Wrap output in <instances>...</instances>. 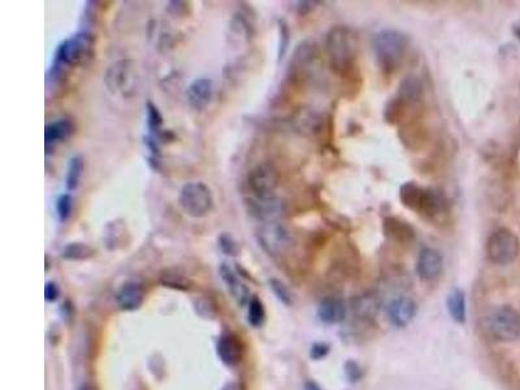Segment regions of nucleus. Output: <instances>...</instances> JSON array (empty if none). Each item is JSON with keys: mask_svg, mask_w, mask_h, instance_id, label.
I'll return each instance as SVG.
<instances>
[{"mask_svg": "<svg viewBox=\"0 0 520 390\" xmlns=\"http://www.w3.org/2000/svg\"><path fill=\"white\" fill-rule=\"evenodd\" d=\"M358 49V34L350 26H333L325 37V52L330 68L341 77L349 76L354 70Z\"/></svg>", "mask_w": 520, "mask_h": 390, "instance_id": "nucleus-1", "label": "nucleus"}, {"mask_svg": "<svg viewBox=\"0 0 520 390\" xmlns=\"http://www.w3.org/2000/svg\"><path fill=\"white\" fill-rule=\"evenodd\" d=\"M400 200L406 209L414 211L428 221L437 220L446 211L445 200L439 191L423 188L414 181L400 185Z\"/></svg>", "mask_w": 520, "mask_h": 390, "instance_id": "nucleus-2", "label": "nucleus"}, {"mask_svg": "<svg viewBox=\"0 0 520 390\" xmlns=\"http://www.w3.org/2000/svg\"><path fill=\"white\" fill-rule=\"evenodd\" d=\"M373 51L380 70L385 74H393L398 70L409 49L406 34L396 29H382L373 37Z\"/></svg>", "mask_w": 520, "mask_h": 390, "instance_id": "nucleus-3", "label": "nucleus"}, {"mask_svg": "<svg viewBox=\"0 0 520 390\" xmlns=\"http://www.w3.org/2000/svg\"><path fill=\"white\" fill-rule=\"evenodd\" d=\"M94 49V35L89 31H79L68 40L61 42L55 54V60L65 67H83L92 59Z\"/></svg>", "mask_w": 520, "mask_h": 390, "instance_id": "nucleus-4", "label": "nucleus"}, {"mask_svg": "<svg viewBox=\"0 0 520 390\" xmlns=\"http://www.w3.org/2000/svg\"><path fill=\"white\" fill-rule=\"evenodd\" d=\"M180 206L182 211L195 219L204 218L213 209V197L211 189L203 182L194 181L184 185L180 193Z\"/></svg>", "mask_w": 520, "mask_h": 390, "instance_id": "nucleus-5", "label": "nucleus"}, {"mask_svg": "<svg viewBox=\"0 0 520 390\" xmlns=\"http://www.w3.org/2000/svg\"><path fill=\"white\" fill-rule=\"evenodd\" d=\"M487 328L493 337L511 342L520 337V316L510 306H501L487 316Z\"/></svg>", "mask_w": 520, "mask_h": 390, "instance_id": "nucleus-6", "label": "nucleus"}, {"mask_svg": "<svg viewBox=\"0 0 520 390\" xmlns=\"http://www.w3.org/2000/svg\"><path fill=\"white\" fill-rule=\"evenodd\" d=\"M519 241L514 231L501 228L490 234L487 241V255L491 263L506 266L518 257Z\"/></svg>", "mask_w": 520, "mask_h": 390, "instance_id": "nucleus-7", "label": "nucleus"}, {"mask_svg": "<svg viewBox=\"0 0 520 390\" xmlns=\"http://www.w3.org/2000/svg\"><path fill=\"white\" fill-rule=\"evenodd\" d=\"M258 242L261 249L270 254V257H279L289 249L291 238L289 231L281 224L270 221L260 227L258 233Z\"/></svg>", "mask_w": 520, "mask_h": 390, "instance_id": "nucleus-8", "label": "nucleus"}, {"mask_svg": "<svg viewBox=\"0 0 520 390\" xmlns=\"http://www.w3.org/2000/svg\"><path fill=\"white\" fill-rule=\"evenodd\" d=\"M247 182L254 197L270 198L279 186V173L270 164H259L249 173Z\"/></svg>", "mask_w": 520, "mask_h": 390, "instance_id": "nucleus-9", "label": "nucleus"}, {"mask_svg": "<svg viewBox=\"0 0 520 390\" xmlns=\"http://www.w3.org/2000/svg\"><path fill=\"white\" fill-rule=\"evenodd\" d=\"M444 267V259L439 250L432 247H424L416 261V273L421 280H436L440 276Z\"/></svg>", "mask_w": 520, "mask_h": 390, "instance_id": "nucleus-10", "label": "nucleus"}, {"mask_svg": "<svg viewBox=\"0 0 520 390\" xmlns=\"http://www.w3.org/2000/svg\"><path fill=\"white\" fill-rule=\"evenodd\" d=\"M416 303L409 297H400L391 300L388 306L389 321L398 328H405L414 320L416 315Z\"/></svg>", "mask_w": 520, "mask_h": 390, "instance_id": "nucleus-11", "label": "nucleus"}, {"mask_svg": "<svg viewBox=\"0 0 520 390\" xmlns=\"http://www.w3.org/2000/svg\"><path fill=\"white\" fill-rule=\"evenodd\" d=\"M382 233L388 240L407 245L415 240V229L407 221L396 216H388L382 221Z\"/></svg>", "mask_w": 520, "mask_h": 390, "instance_id": "nucleus-12", "label": "nucleus"}, {"mask_svg": "<svg viewBox=\"0 0 520 390\" xmlns=\"http://www.w3.org/2000/svg\"><path fill=\"white\" fill-rule=\"evenodd\" d=\"M213 94V83L210 79H197L193 81L188 90L186 99L194 111H203L212 99Z\"/></svg>", "mask_w": 520, "mask_h": 390, "instance_id": "nucleus-13", "label": "nucleus"}, {"mask_svg": "<svg viewBox=\"0 0 520 390\" xmlns=\"http://www.w3.org/2000/svg\"><path fill=\"white\" fill-rule=\"evenodd\" d=\"M218 354L221 361L228 367L237 366L243 357V346L241 341L233 334H225L218 343Z\"/></svg>", "mask_w": 520, "mask_h": 390, "instance_id": "nucleus-14", "label": "nucleus"}, {"mask_svg": "<svg viewBox=\"0 0 520 390\" xmlns=\"http://www.w3.org/2000/svg\"><path fill=\"white\" fill-rule=\"evenodd\" d=\"M318 316L324 324L334 325L345 320L346 306L342 300L334 297H328L321 300L318 309Z\"/></svg>", "mask_w": 520, "mask_h": 390, "instance_id": "nucleus-15", "label": "nucleus"}, {"mask_svg": "<svg viewBox=\"0 0 520 390\" xmlns=\"http://www.w3.org/2000/svg\"><path fill=\"white\" fill-rule=\"evenodd\" d=\"M396 97L403 103H406L410 108L414 106H418L424 97V85L418 77L407 76L406 79L400 81Z\"/></svg>", "mask_w": 520, "mask_h": 390, "instance_id": "nucleus-16", "label": "nucleus"}, {"mask_svg": "<svg viewBox=\"0 0 520 390\" xmlns=\"http://www.w3.org/2000/svg\"><path fill=\"white\" fill-rule=\"evenodd\" d=\"M249 206H250L251 213L261 220H273L277 216H280V200H276L275 197H270V198L252 197L249 200Z\"/></svg>", "mask_w": 520, "mask_h": 390, "instance_id": "nucleus-17", "label": "nucleus"}, {"mask_svg": "<svg viewBox=\"0 0 520 390\" xmlns=\"http://www.w3.org/2000/svg\"><path fill=\"white\" fill-rule=\"evenodd\" d=\"M145 300V289L138 282H127L117 294V303L122 310H137Z\"/></svg>", "mask_w": 520, "mask_h": 390, "instance_id": "nucleus-18", "label": "nucleus"}, {"mask_svg": "<svg viewBox=\"0 0 520 390\" xmlns=\"http://www.w3.org/2000/svg\"><path fill=\"white\" fill-rule=\"evenodd\" d=\"M130 61L120 60L112 64L106 73V85L112 92L125 90L124 86L129 77Z\"/></svg>", "mask_w": 520, "mask_h": 390, "instance_id": "nucleus-19", "label": "nucleus"}, {"mask_svg": "<svg viewBox=\"0 0 520 390\" xmlns=\"http://www.w3.org/2000/svg\"><path fill=\"white\" fill-rule=\"evenodd\" d=\"M73 124L67 119L54 121L46 127L44 130V140H46V150L47 152L52 149L55 145L68 140L73 133Z\"/></svg>", "mask_w": 520, "mask_h": 390, "instance_id": "nucleus-20", "label": "nucleus"}, {"mask_svg": "<svg viewBox=\"0 0 520 390\" xmlns=\"http://www.w3.org/2000/svg\"><path fill=\"white\" fill-rule=\"evenodd\" d=\"M219 272H220L221 279L225 282L231 295L238 300L240 304H243L246 300H249V295H250L249 289L241 282L238 276L234 273V270H231L228 264H221Z\"/></svg>", "mask_w": 520, "mask_h": 390, "instance_id": "nucleus-21", "label": "nucleus"}, {"mask_svg": "<svg viewBox=\"0 0 520 390\" xmlns=\"http://www.w3.org/2000/svg\"><path fill=\"white\" fill-rule=\"evenodd\" d=\"M400 138L407 149L415 150L419 149L427 140V129L423 127L419 120L411 121L400 130Z\"/></svg>", "mask_w": 520, "mask_h": 390, "instance_id": "nucleus-22", "label": "nucleus"}, {"mask_svg": "<svg viewBox=\"0 0 520 390\" xmlns=\"http://www.w3.org/2000/svg\"><path fill=\"white\" fill-rule=\"evenodd\" d=\"M316 58H318L316 44H314L309 40L302 42L293 55L291 67L295 70H307L311 64L316 60Z\"/></svg>", "mask_w": 520, "mask_h": 390, "instance_id": "nucleus-23", "label": "nucleus"}, {"mask_svg": "<svg viewBox=\"0 0 520 390\" xmlns=\"http://www.w3.org/2000/svg\"><path fill=\"white\" fill-rule=\"evenodd\" d=\"M446 306L450 314L451 319L460 324H463L467 318L466 309V294L460 289H453L446 298Z\"/></svg>", "mask_w": 520, "mask_h": 390, "instance_id": "nucleus-24", "label": "nucleus"}, {"mask_svg": "<svg viewBox=\"0 0 520 390\" xmlns=\"http://www.w3.org/2000/svg\"><path fill=\"white\" fill-rule=\"evenodd\" d=\"M409 108L410 107L406 103H403L397 97H394V98H391L385 104V108H384V120H385V122L390 124V125H398V124H400L402 121L406 119V115H407Z\"/></svg>", "mask_w": 520, "mask_h": 390, "instance_id": "nucleus-25", "label": "nucleus"}, {"mask_svg": "<svg viewBox=\"0 0 520 390\" xmlns=\"http://www.w3.org/2000/svg\"><path fill=\"white\" fill-rule=\"evenodd\" d=\"M95 251L89 245L82 242H73L64 247L61 257L65 260H86L90 259Z\"/></svg>", "mask_w": 520, "mask_h": 390, "instance_id": "nucleus-26", "label": "nucleus"}, {"mask_svg": "<svg viewBox=\"0 0 520 390\" xmlns=\"http://www.w3.org/2000/svg\"><path fill=\"white\" fill-rule=\"evenodd\" d=\"M83 172V161L81 156L70 158L67 170V189L70 191L76 190L80 185L81 177Z\"/></svg>", "mask_w": 520, "mask_h": 390, "instance_id": "nucleus-27", "label": "nucleus"}, {"mask_svg": "<svg viewBox=\"0 0 520 390\" xmlns=\"http://www.w3.org/2000/svg\"><path fill=\"white\" fill-rule=\"evenodd\" d=\"M161 284L174 289L188 291L190 289L191 282L186 276H184L179 270H165L161 277Z\"/></svg>", "mask_w": 520, "mask_h": 390, "instance_id": "nucleus-28", "label": "nucleus"}, {"mask_svg": "<svg viewBox=\"0 0 520 390\" xmlns=\"http://www.w3.org/2000/svg\"><path fill=\"white\" fill-rule=\"evenodd\" d=\"M146 113H147V128L150 130V136L161 140V125H163V117L158 107L149 101L146 104Z\"/></svg>", "mask_w": 520, "mask_h": 390, "instance_id": "nucleus-29", "label": "nucleus"}, {"mask_svg": "<svg viewBox=\"0 0 520 390\" xmlns=\"http://www.w3.org/2000/svg\"><path fill=\"white\" fill-rule=\"evenodd\" d=\"M125 231V225L121 220H115L112 222H108V225L106 227V243H107V247L110 250H115L117 247V245L120 243L121 240L124 238V234L119 236V233H124Z\"/></svg>", "mask_w": 520, "mask_h": 390, "instance_id": "nucleus-30", "label": "nucleus"}, {"mask_svg": "<svg viewBox=\"0 0 520 390\" xmlns=\"http://www.w3.org/2000/svg\"><path fill=\"white\" fill-rule=\"evenodd\" d=\"M266 319L264 306L259 298L254 297L249 303V321L252 327H260Z\"/></svg>", "mask_w": 520, "mask_h": 390, "instance_id": "nucleus-31", "label": "nucleus"}, {"mask_svg": "<svg viewBox=\"0 0 520 390\" xmlns=\"http://www.w3.org/2000/svg\"><path fill=\"white\" fill-rule=\"evenodd\" d=\"M73 210V198L70 194H61L56 200V213L60 222L70 220Z\"/></svg>", "mask_w": 520, "mask_h": 390, "instance_id": "nucleus-32", "label": "nucleus"}, {"mask_svg": "<svg viewBox=\"0 0 520 390\" xmlns=\"http://www.w3.org/2000/svg\"><path fill=\"white\" fill-rule=\"evenodd\" d=\"M270 286L272 291L275 293V295L279 298V300L284 303V304H291L293 302V297H291V293L288 286L282 282V281L277 280V279H270Z\"/></svg>", "mask_w": 520, "mask_h": 390, "instance_id": "nucleus-33", "label": "nucleus"}, {"mask_svg": "<svg viewBox=\"0 0 520 390\" xmlns=\"http://www.w3.org/2000/svg\"><path fill=\"white\" fill-rule=\"evenodd\" d=\"M219 246H220L221 251L229 257H236L238 255L240 252V245L237 243V241L234 240L229 233H222L219 237Z\"/></svg>", "mask_w": 520, "mask_h": 390, "instance_id": "nucleus-34", "label": "nucleus"}, {"mask_svg": "<svg viewBox=\"0 0 520 390\" xmlns=\"http://www.w3.org/2000/svg\"><path fill=\"white\" fill-rule=\"evenodd\" d=\"M279 33H280V42H279V61L282 60V58L285 56L286 51H288V46H289V42H291V31H289V26L288 24L284 20L279 21Z\"/></svg>", "mask_w": 520, "mask_h": 390, "instance_id": "nucleus-35", "label": "nucleus"}, {"mask_svg": "<svg viewBox=\"0 0 520 390\" xmlns=\"http://www.w3.org/2000/svg\"><path fill=\"white\" fill-rule=\"evenodd\" d=\"M345 373H346L348 379L351 382H358L361 379V376H363V372L360 370L359 364L355 363V361H352V360H349L345 364Z\"/></svg>", "mask_w": 520, "mask_h": 390, "instance_id": "nucleus-36", "label": "nucleus"}, {"mask_svg": "<svg viewBox=\"0 0 520 390\" xmlns=\"http://www.w3.org/2000/svg\"><path fill=\"white\" fill-rule=\"evenodd\" d=\"M330 346L328 343H324V342L314 343L310 350L311 358L314 360L323 359V358H325L330 354Z\"/></svg>", "mask_w": 520, "mask_h": 390, "instance_id": "nucleus-37", "label": "nucleus"}, {"mask_svg": "<svg viewBox=\"0 0 520 390\" xmlns=\"http://www.w3.org/2000/svg\"><path fill=\"white\" fill-rule=\"evenodd\" d=\"M44 295H46V300L49 302H54V300H58L59 297V288L55 282H47L46 284V288H44Z\"/></svg>", "mask_w": 520, "mask_h": 390, "instance_id": "nucleus-38", "label": "nucleus"}, {"mask_svg": "<svg viewBox=\"0 0 520 390\" xmlns=\"http://www.w3.org/2000/svg\"><path fill=\"white\" fill-rule=\"evenodd\" d=\"M222 390H243V388L238 382H229L222 388Z\"/></svg>", "mask_w": 520, "mask_h": 390, "instance_id": "nucleus-39", "label": "nucleus"}, {"mask_svg": "<svg viewBox=\"0 0 520 390\" xmlns=\"http://www.w3.org/2000/svg\"><path fill=\"white\" fill-rule=\"evenodd\" d=\"M512 31H514V34L517 35V38H518V40H520V21H518L517 24H514V26H512Z\"/></svg>", "mask_w": 520, "mask_h": 390, "instance_id": "nucleus-40", "label": "nucleus"}, {"mask_svg": "<svg viewBox=\"0 0 520 390\" xmlns=\"http://www.w3.org/2000/svg\"><path fill=\"white\" fill-rule=\"evenodd\" d=\"M306 390H320V388L315 382L309 381V382H306Z\"/></svg>", "mask_w": 520, "mask_h": 390, "instance_id": "nucleus-41", "label": "nucleus"}, {"mask_svg": "<svg viewBox=\"0 0 520 390\" xmlns=\"http://www.w3.org/2000/svg\"><path fill=\"white\" fill-rule=\"evenodd\" d=\"M80 390H97V388L94 385H91V384H83L81 387Z\"/></svg>", "mask_w": 520, "mask_h": 390, "instance_id": "nucleus-42", "label": "nucleus"}]
</instances>
